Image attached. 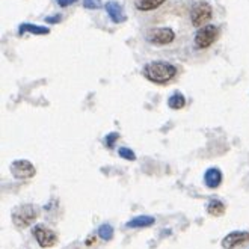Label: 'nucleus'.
Returning a JSON list of instances; mask_svg holds the SVG:
<instances>
[{
    "label": "nucleus",
    "mask_w": 249,
    "mask_h": 249,
    "mask_svg": "<svg viewBox=\"0 0 249 249\" xmlns=\"http://www.w3.org/2000/svg\"><path fill=\"white\" fill-rule=\"evenodd\" d=\"M142 74L146 80H150L153 83L165 85L175 77V74H177V67L165 61H153L143 67Z\"/></svg>",
    "instance_id": "obj_1"
},
{
    "label": "nucleus",
    "mask_w": 249,
    "mask_h": 249,
    "mask_svg": "<svg viewBox=\"0 0 249 249\" xmlns=\"http://www.w3.org/2000/svg\"><path fill=\"white\" fill-rule=\"evenodd\" d=\"M38 216H39V209L35 204H21V206L14 207L11 212L12 222L18 228H26L29 225H32Z\"/></svg>",
    "instance_id": "obj_2"
},
{
    "label": "nucleus",
    "mask_w": 249,
    "mask_h": 249,
    "mask_svg": "<svg viewBox=\"0 0 249 249\" xmlns=\"http://www.w3.org/2000/svg\"><path fill=\"white\" fill-rule=\"evenodd\" d=\"M213 17V8L207 2H196L190 9V21L195 27L206 26Z\"/></svg>",
    "instance_id": "obj_3"
},
{
    "label": "nucleus",
    "mask_w": 249,
    "mask_h": 249,
    "mask_svg": "<svg viewBox=\"0 0 249 249\" xmlns=\"http://www.w3.org/2000/svg\"><path fill=\"white\" fill-rule=\"evenodd\" d=\"M217 36H219V29L213 24H206L196 31L194 42L198 49H207L217 39Z\"/></svg>",
    "instance_id": "obj_4"
},
{
    "label": "nucleus",
    "mask_w": 249,
    "mask_h": 249,
    "mask_svg": "<svg viewBox=\"0 0 249 249\" xmlns=\"http://www.w3.org/2000/svg\"><path fill=\"white\" fill-rule=\"evenodd\" d=\"M9 171L12 174V177L17 178V180H29L36 174L34 163L29 162V160H26V159L14 160L9 166Z\"/></svg>",
    "instance_id": "obj_5"
},
{
    "label": "nucleus",
    "mask_w": 249,
    "mask_h": 249,
    "mask_svg": "<svg viewBox=\"0 0 249 249\" xmlns=\"http://www.w3.org/2000/svg\"><path fill=\"white\" fill-rule=\"evenodd\" d=\"M145 39L154 46H166L175 39V34L169 27H156L146 32Z\"/></svg>",
    "instance_id": "obj_6"
},
{
    "label": "nucleus",
    "mask_w": 249,
    "mask_h": 249,
    "mask_svg": "<svg viewBox=\"0 0 249 249\" xmlns=\"http://www.w3.org/2000/svg\"><path fill=\"white\" fill-rule=\"evenodd\" d=\"M32 234H34V237L35 240L38 242V245L41 248H52L57 243V236L56 234L47 228V227H44V225H35L32 228Z\"/></svg>",
    "instance_id": "obj_7"
},
{
    "label": "nucleus",
    "mask_w": 249,
    "mask_h": 249,
    "mask_svg": "<svg viewBox=\"0 0 249 249\" xmlns=\"http://www.w3.org/2000/svg\"><path fill=\"white\" fill-rule=\"evenodd\" d=\"M249 242V232L248 231H232L222 239L221 245L224 249H236L243 246Z\"/></svg>",
    "instance_id": "obj_8"
},
{
    "label": "nucleus",
    "mask_w": 249,
    "mask_h": 249,
    "mask_svg": "<svg viewBox=\"0 0 249 249\" xmlns=\"http://www.w3.org/2000/svg\"><path fill=\"white\" fill-rule=\"evenodd\" d=\"M105 9H106V12H107L109 18L112 20V23L120 24V23L127 21V16H125V12H124V9H123V6H121L120 3H116L115 0H109V2H106Z\"/></svg>",
    "instance_id": "obj_9"
},
{
    "label": "nucleus",
    "mask_w": 249,
    "mask_h": 249,
    "mask_svg": "<svg viewBox=\"0 0 249 249\" xmlns=\"http://www.w3.org/2000/svg\"><path fill=\"white\" fill-rule=\"evenodd\" d=\"M204 183L210 189H216L222 183V172L217 168H209L204 174Z\"/></svg>",
    "instance_id": "obj_10"
},
{
    "label": "nucleus",
    "mask_w": 249,
    "mask_h": 249,
    "mask_svg": "<svg viewBox=\"0 0 249 249\" xmlns=\"http://www.w3.org/2000/svg\"><path fill=\"white\" fill-rule=\"evenodd\" d=\"M24 34H34V35H49L50 29L47 26H39L34 23H21L18 27V35L23 36Z\"/></svg>",
    "instance_id": "obj_11"
},
{
    "label": "nucleus",
    "mask_w": 249,
    "mask_h": 249,
    "mask_svg": "<svg viewBox=\"0 0 249 249\" xmlns=\"http://www.w3.org/2000/svg\"><path fill=\"white\" fill-rule=\"evenodd\" d=\"M154 222H156V219L153 216L142 214V216H136L133 219H130L127 222V227L128 228H146V227H151Z\"/></svg>",
    "instance_id": "obj_12"
},
{
    "label": "nucleus",
    "mask_w": 249,
    "mask_h": 249,
    "mask_svg": "<svg viewBox=\"0 0 249 249\" xmlns=\"http://www.w3.org/2000/svg\"><path fill=\"white\" fill-rule=\"evenodd\" d=\"M168 106L174 110H180L186 106V98L181 92H174L168 98Z\"/></svg>",
    "instance_id": "obj_13"
},
{
    "label": "nucleus",
    "mask_w": 249,
    "mask_h": 249,
    "mask_svg": "<svg viewBox=\"0 0 249 249\" xmlns=\"http://www.w3.org/2000/svg\"><path fill=\"white\" fill-rule=\"evenodd\" d=\"M165 0H136V8L139 11H153L162 6Z\"/></svg>",
    "instance_id": "obj_14"
},
{
    "label": "nucleus",
    "mask_w": 249,
    "mask_h": 249,
    "mask_svg": "<svg viewBox=\"0 0 249 249\" xmlns=\"http://www.w3.org/2000/svg\"><path fill=\"white\" fill-rule=\"evenodd\" d=\"M207 213L212 216H222L225 213V204L221 199H212L207 206Z\"/></svg>",
    "instance_id": "obj_15"
},
{
    "label": "nucleus",
    "mask_w": 249,
    "mask_h": 249,
    "mask_svg": "<svg viewBox=\"0 0 249 249\" xmlns=\"http://www.w3.org/2000/svg\"><path fill=\"white\" fill-rule=\"evenodd\" d=\"M98 237H101L103 240L109 242L113 237V228L110 224H103L98 228Z\"/></svg>",
    "instance_id": "obj_16"
},
{
    "label": "nucleus",
    "mask_w": 249,
    "mask_h": 249,
    "mask_svg": "<svg viewBox=\"0 0 249 249\" xmlns=\"http://www.w3.org/2000/svg\"><path fill=\"white\" fill-rule=\"evenodd\" d=\"M118 154H120V157H123L125 160H130V162H135V160H136L135 151L127 148V146H121V148H118Z\"/></svg>",
    "instance_id": "obj_17"
},
{
    "label": "nucleus",
    "mask_w": 249,
    "mask_h": 249,
    "mask_svg": "<svg viewBox=\"0 0 249 249\" xmlns=\"http://www.w3.org/2000/svg\"><path fill=\"white\" fill-rule=\"evenodd\" d=\"M83 8L100 9V8H103V2H101V0H83Z\"/></svg>",
    "instance_id": "obj_18"
},
{
    "label": "nucleus",
    "mask_w": 249,
    "mask_h": 249,
    "mask_svg": "<svg viewBox=\"0 0 249 249\" xmlns=\"http://www.w3.org/2000/svg\"><path fill=\"white\" fill-rule=\"evenodd\" d=\"M120 138V135L116 133V131H112V133H109L106 138H105V145H106V148H109V150H112L113 148V143H115V141Z\"/></svg>",
    "instance_id": "obj_19"
},
{
    "label": "nucleus",
    "mask_w": 249,
    "mask_h": 249,
    "mask_svg": "<svg viewBox=\"0 0 249 249\" xmlns=\"http://www.w3.org/2000/svg\"><path fill=\"white\" fill-rule=\"evenodd\" d=\"M56 2H57V5H59L61 8H67L70 5H74L77 0H56Z\"/></svg>",
    "instance_id": "obj_20"
},
{
    "label": "nucleus",
    "mask_w": 249,
    "mask_h": 249,
    "mask_svg": "<svg viewBox=\"0 0 249 249\" xmlns=\"http://www.w3.org/2000/svg\"><path fill=\"white\" fill-rule=\"evenodd\" d=\"M62 20V16H52V17H46V23H50V24H54V23H59Z\"/></svg>",
    "instance_id": "obj_21"
}]
</instances>
